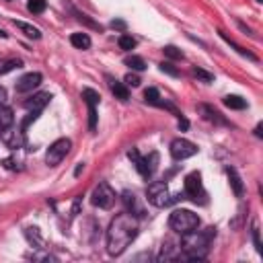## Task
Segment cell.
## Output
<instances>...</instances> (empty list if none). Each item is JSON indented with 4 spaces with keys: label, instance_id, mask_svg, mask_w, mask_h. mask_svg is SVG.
Segmentation results:
<instances>
[{
    "label": "cell",
    "instance_id": "31",
    "mask_svg": "<svg viewBox=\"0 0 263 263\" xmlns=\"http://www.w3.org/2000/svg\"><path fill=\"white\" fill-rule=\"evenodd\" d=\"M251 232H253V242H255V249H257V253H261V251H263V245H261V236H259V226H257V222H253V228H251Z\"/></svg>",
    "mask_w": 263,
    "mask_h": 263
},
{
    "label": "cell",
    "instance_id": "37",
    "mask_svg": "<svg viewBox=\"0 0 263 263\" xmlns=\"http://www.w3.org/2000/svg\"><path fill=\"white\" fill-rule=\"evenodd\" d=\"M111 27H114V29H122V31H124V29H126V23H124V21H114V23H111Z\"/></svg>",
    "mask_w": 263,
    "mask_h": 263
},
{
    "label": "cell",
    "instance_id": "12",
    "mask_svg": "<svg viewBox=\"0 0 263 263\" xmlns=\"http://www.w3.org/2000/svg\"><path fill=\"white\" fill-rule=\"evenodd\" d=\"M0 134H2V142L8 148H12V150L23 148V144H25V132L23 130H12V126H10L8 130L0 132Z\"/></svg>",
    "mask_w": 263,
    "mask_h": 263
},
{
    "label": "cell",
    "instance_id": "19",
    "mask_svg": "<svg viewBox=\"0 0 263 263\" xmlns=\"http://www.w3.org/2000/svg\"><path fill=\"white\" fill-rule=\"evenodd\" d=\"M226 175L230 179V185H232V192L236 198H242V194H245V187H242V181L238 177V173L234 171V168H226Z\"/></svg>",
    "mask_w": 263,
    "mask_h": 263
},
{
    "label": "cell",
    "instance_id": "35",
    "mask_svg": "<svg viewBox=\"0 0 263 263\" xmlns=\"http://www.w3.org/2000/svg\"><path fill=\"white\" fill-rule=\"evenodd\" d=\"M6 99H8L6 88H4V86H0V105H4V103H6Z\"/></svg>",
    "mask_w": 263,
    "mask_h": 263
},
{
    "label": "cell",
    "instance_id": "13",
    "mask_svg": "<svg viewBox=\"0 0 263 263\" xmlns=\"http://www.w3.org/2000/svg\"><path fill=\"white\" fill-rule=\"evenodd\" d=\"M40 84H42V74L40 72H29L16 82V92H31Z\"/></svg>",
    "mask_w": 263,
    "mask_h": 263
},
{
    "label": "cell",
    "instance_id": "15",
    "mask_svg": "<svg viewBox=\"0 0 263 263\" xmlns=\"http://www.w3.org/2000/svg\"><path fill=\"white\" fill-rule=\"evenodd\" d=\"M181 249L179 245H175L173 240H164L162 247H160V255H158V261H173V259H181Z\"/></svg>",
    "mask_w": 263,
    "mask_h": 263
},
{
    "label": "cell",
    "instance_id": "32",
    "mask_svg": "<svg viewBox=\"0 0 263 263\" xmlns=\"http://www.w3.org/2000/svg\"><path fill=\"white\" fill-rule=\"evenodd\" d=\"M160 72L168 74V76H179V70H177L171 62H162V64H160Z\"/></svg>",
    "mask_w": 263,
    "mask_h": 263
},
{
    "label": "cell",
    "instance_id": "1",
    "mask_svg": "<svg viewBox=\"0 0 263 263\" xmlns=\"http://www.w3.org/2000/svg\"><path fill=\"white\" fill-rule=\"evenodd\" d=\"M136 236H138V220L128 212L118 214L107 228V253L114 257L122 255L136 240Z\"/></svg>",
    "mask_w": 263,
    "mask_h": 263
},
{
    "label": "cell",
    "instance_id": "38",
    "mask_svg": "<svg viewBox=\"0 0 263 263\" xmlns=\"http://www.w3.org/2000/svg\"><path fill=\"white\" fill-rule=\"evenodd\" d=\"M82 168H84V164H82V162H80V164H78V166H76V171H74V175H76V177H78V175H80V173H82Z\"/></svg>",
    "mask_w": 263,
    "mask_h": 263
},
{
    "label": "cell",
    "instance_id": "8",
    "mask_svg": "<svg viewBox=\"0 0 263 263\" xmlns=\"http://www.w3.org/2000/svg\"><path fill=\"white\" fill-rule=\"evenodd\" d=\"M198 154V146L190 140H185V138H177L171 142V156L175 160H185V158H190Z\"/></svg>",
    "mask_w": 263,
    "mask_h": 263
},
{
    "label": "cell",
    "instance_id": "7",
    "mask_svg": "<svg viewBox=\"0 0 263 263\" xmlns=\"http://www.w3.org/2000/svg\"><path fill=\"white\" fill-rule=\"evenodd\" d=\"M70 146H72V142H70L68 138H60V140H56V142L48 148V152H46V162H48L50 166L60 164V162L66 158V154L70 152Z\"/></svg>",
    "mask_w": 263,
    "mask_h": 263
},
{
    "label": "cell",
    "instance_id": "39",
    "mask_svg": "<svg viewBox=\"0 0 263 263\" xmlns=\"http://www.w3.org/2000/svg\"><path fill=\"white\" fill-rule=\"evenodd\" d=\"M0 37H6V33H4L2 29H0Z\"/></svg>",
    "mask_w": 263,
    "mask_h": 263
},
{
    "label": "cell",
    "instance_id": "40",
    "mask_svg": "<svg viewBox=\"0 0 263 263\" xmlns=\"http://www.w3.org/2000/svg\"><path fill=\"white\" fill-rule=\"evenodd\" d=\"M257 2H261V0H257Z\"/></svg>",
    "mask_w": 263,
    "mask_h": 263
},
{
    "label": "cell",
    "instance_id": "6",
    "mask_svg": "<svg viewBox=\"0 0 263 263\" xmlns=\"http://www.w3.org/2000/svg\"><path fill=\"white\" fill-rule=\"evenodd\" d=\"M92 206H97V208L101 210H109L111 206L116 204V192L111 190V185L109 183H99L95 187V192H92V198H90Z\"/></svg>",
    "mask_w": 263,
    "mask_h": 263
},
{
    "label": "cell",
    "instance_id": "4",
    "mask_svg": "<svg viewBox=\"0 0 263 263\" xmlns=\"http://www.w3.org/2000/svg\"><path fill=\"white\" fill-rule=\"evenodd\" d=\"M128 158L134 162V166L138 168V173L144 177V179H150L154 175L156 166H158V154L156 152H150L148 156H140V152L136 148L128 150Z\"/></svg>",
    "mask_w": 263,
    "mask_h": 263
},
{
    "label": "cell",
    "instance_id": "18",
    "mask_svg": "<svg viewBox=\"0 0 263 263\" xmlns=\"http://www.w3.org/2000/svg\"><path fill=\"white\" fill-rule=\"evenodd\" d=\"M14 124V116H12V109L6 105H0V132L8 130Z\"/></svg>",
    "mask_w": 263,
    "mask_h": 263
},
{
    "label": "cell",
    "instance_id": "25",
    "mask_svg": "<svg viewBox=\"0 0 263 263\" xmlns=\"http://www.w3.org/2000/svg\"><path fill=\"white\" fill-rule=\"evenodd\" d=\"M46 6H48L46 0H29L27 2V10L33 12V14H42L46 10Z\"/></svg>",
    "mask_w": 263,
    "mask_h": 263
},
{
    "label": "cell",
    "instance_id": "22",
    "mask_svg": "<svg viewBox=\"0 0 263 263\" xmlns=\"http://www.w3.org/2000/svg\"><path fill=\"white\" fill-rule=\"evenodd\" d=\"M198 109L202 111V114H206L204 118L208 120V122H216V124H226V122H224V120L220 118V114H218L216 109H212V107H208V105H200Z\"/></svg>",
    "mask_w": 263,
    "mask_h": 263
},
{
    "label": "cell",
    "instance_id": "33",
    "mask_svg": "<svg viewBox=\"0 0 263 263\" xmlns=\"http://www.w3.org/2000/svg\"><path fill=\"white\" fill-rule=\"evenodd\" d=\"M124 82L128 86H140V76H138V74H134V72H130V74H126Z\"/></svg>",
    "mask_w": 263,
    "mask_h": 263
},
{
    "label": "cell",
    "instance_id": "26",
    "mask_svg": "<svg viewBox=\"0 0 263 263\" xmlns=\"http://www.w3.org/2000/svg\"><path fill=\"white\" fill-rule=\"evenodd\" d=\"M144 101L150 103V105H158V101H160V92H158L156 88H146V90H144Z\"/></svg>",
    "mask_w": 263,
    "mask_h": 263
},
{
    "label": "cell",
    "instance_id": "3",
    "mask_svg": "<svg viewBox=\"0 0 263 263\" xmlns=\"http://www.w3.org/2000/svg\"><path fill=\"white\" fill-rule=\"evenodd\" d=\"M168 226H171L175 232L179 234H185L190 230H196L200 226V218L198 214H194L192 210H175L171 214V218H168Z\"/></svg>",
    "mask_w": 263,
    "mask_h": 263
},
{
    "label": "cell",
    "instance_id": "2",
    "mask_svg": "<svg viewBox=\"0 0 263 263\" xmlns=\"http://www.w3.org/2000/svg\"><path fill=\"white\" fill-rule=\"evenodd\" d=\"M214 236V228H206V230H190L181 234V242L179 249L183 259H192V261H200L208 255L210 251V242Z\"/></svg>",
    "mask_w": 263,
    "mask_h": 263
},
{
    "label": "cell",
    "instance_id": "20",
    "mask_svg": "<svg viewBox=\"0 0 263 263\" xmlns=\"http://www.w3.org/2000/svg\"><path fill=\"white\" fill-rule=\"evenodd\" d=\"M70 44L76 50H88L90 48V37L86 33H72Z\"/></svg>",
    "mask_w": 263,
    "mask_h": 263
},
{
    "label": "cell",
    "instance_id": "24",
    "mask_svg": "<svg viewBox=\"0 0 263 263\" xmlns=\"http://www.w3.org/2000/svg\"><path fill=\"white\" fill-rule=\"evenodd\" d=\"M126 66H130L132 70H136V72L146 70V62L140 58V56H130V58H126Z\"/></svg>",
    "mask_w": 263,
    "mask_h": 263
},
{
    "label": "cell",
    "instance_id": "27",
    "mask_svg": "<svg viewBox=\"0 0 263 263\" xmlns=\"http://www.w3.org/2000/svg\"><path fill=\"white\" fill-rule=\"evenodd\" d=\"M118 44H120V48L126 50V52H130V50H134V48H136V40H134L132 35H122Z\"/></svg>",
    "mask_w": 263,
    "mask_h": 263
},
{
    "label": "cell",
    "instance_id": "23",
    "mask_svg": "<svg viewBox=\"0 0 263 263\" xmlns=\"http://www.w3.org/2000/svg\"><path fill=\"white\" fill-rule=\"evenodd\" d=\"M224 105H226L228 109H245L247 107V101L245 99H240L238 95H228V97H224Z\"/></svg>",
    "mask_w": 263,
    "mask_h": 263
},
{
    "label": "cell",
    "instance_id": "34",
    "mask_svg": "<svg viewBox=\"0 0 263 263\" xmlns=\"http://www.w3.org/2000/svg\"><path fill=\"white\" fill-rule=\"evenodd\" d=\"M2 164H4L6 168H10V171H14V168H18V166H16V160H14L12 156H10V158H4V160H2Z\"/></svg>",
    "mask_w": 263,
    "mask_h": 263
},
{
    "label": "cell",
    "instance_id": "29",
    "mask_svg": "<svg viewBox=\"0 0 263 263\" xmlns=\"http://www.w3.org/2000/svg\"><path fill=\"white\" fill-rule=\"evenodd\" d=\"M192 74H194V76H196L198 80H204V82H212V80H214V74L206 72V70H202V68H194Z\"/></svg>",
    "mask_w": 263,
    "mask_h": 263
},
{
    "label": "cell",
    "instance_id": "36",
    "mask_svg": "<svg viewBox=\"0 0 263 263\" xmlns=\"http://www.w3.org/2000/svg\"><path fill=\"white\" fill-rule=\"evenodd\" d=\"M179 128H181V130H187V128H190V122H187L183 116L179 118Z\"/></svg>",
    "mask_w": 263,
    "mask_h": 263
},
{
    "label": "cell",
    "instance_id": "14",
    "mask_svg": "<svg viewBox=\"0 0 263 263\" xmlns=\"http://www.w3.org/2000/svg\"><path fill=\"white\" fill-rule=\"evenodd\" d=\"M50 101H52V95H50V92H37V95H33L31 99L23 101V107L29 109V111H42Z\"/></svg>",
    "mask_w": 263,
    "mask_h": 263
},
{
    "label": "cell",
    "instance_id": "17",
    "mask_svg": "<svg viewBox=\"0 0 263 263\" xmlns=\"http://www.w3.org/2000/svg\"><path fill=\"white\" fill-rule=\"evenodd\" d=\"M18 68H23L21 58H0V76H4V74L18 70Z\"/></svg>",
    "mask_w": 263,
    "mask_h": 263
},
{
    "label": "cell",
    "instance_id": "10",
    "mask_svg": "<svg viewBox=\"0 0 263 263\" xmlns=\"http://www.w3.org/2000/svg\"><path fill=\"white\" fill-rule=\"evenodd\" d=\"M185 194L190 196L194 202H198V200H202L206 196L204 183H202V175L198 171H194V173H190V175L185 177Z\"/></svg>",
    "mask_w": 263,
    "mask_h": 263
},
{
    "label": "cell",
    "instance_id": "30",
    "mask_svg": "<svg viewBox=\"0 0 263 263\" xmlns=\"http://www.w3.org/2000/svg\"><path fill=\"white\" fill-rule=\"evenodd\" d=\"M162 52H164L166 58H171V60H181V58H183V52H181V50H177L175 46H166Z\"/></svg>",
    "mask_w": 263,
    "mask_h": 263
},
{
    "label": "cell",
    "instance_id": "9",
    "mask_svg": "<svg viewBox=\"0 0 263 263\" xmlns=\"http://www.w3.org/2000/svg\"><path fill=\"white\" fill-rule=\"evenodd\" d=\"M82 99H84V103L88 105V130L95 132V130H97V105H99L101 97H99L97 90L84 88V90H82Z\"/></svg>",
    "mask_w": 263,
    "mask_h": 263
},
{
    "label": "cell",
    "instance_id": "21",
    "mask_svg": "<svg viewBox=\"0 0 263 263\" xmlns=\"http://www.w3.org/2000/svg\"><path fill=\"white\" fill-rule=\"evenodd\" d=\"M14 27L16 29H21L27 37H31V40H40L42 37V31L37 29V27H33V25H29V23H23V21H14Z\"/></svg>",
    "mask_w": 263,
    "mask_h": 263
},
{
    "label": "cell",
    "instance_id": "28",
    "mask_svg": "<svg viewBox=\"0 0 263 263\" xmlns=\"http://www.w3.org/2000/svg\"><path fill=\"white\" fill-rule=\"evenodd\" d=\"M25 234H27V238H29V242H31V245H35V247H40V245H42L40 228H27V230H25Z\"/></svg>",
    "mask_w": 263,
    "mask_h": 263
},
{
    "label": "cell",
    "instance_id": "5",
    "mask_svg": "<svg viewBox=\"0 0 263 263\" xmlns=\"http://www.w3.org/2000/svg\"><path fill=\"white\" fill-rule=\"evenodd\" d=\"M146 198L154 208H166V206H171L175 202V198L171 196L168 185L164 181H152L150 183L148 190H146Z\"/></svg>",
    "mask_w": 263,
    "mask_h": 263
},
{
    "label": "cell",
    "instance_id": "16",
    "mask_svg": "<svg viewBox=\"0 0 263 263\" xmlns=\"http://www.w3.org/2000/svg\"><path fill=\"white\" fill-rule=\"evenodd\" d=\"M107 84H109L111 92L116 95V99H120V101H128V99H130V90H128L126 82H120V80H116L114 76H107Z\"/></svg>",
    "mask_w": 263,
    "mask_h": 263
},
{
    "label": "cell",
    "instance_id": "11",
    "mask_svg": "<svg viewBox=\"0 0 263 263\" xmlns=\"http://www.w3.org/2000/svg\"><path fill=\"white\" fill-rule=\"evenodd\" d=\"M122 202H124V206H126L128 214H132L134 218H142V216H144V208H142V204H140V200H138L136 194L124 192V194H122Z\"/></svg>",
    "mask_w": 263,
    "mask_h": 263
}]
</instances>
